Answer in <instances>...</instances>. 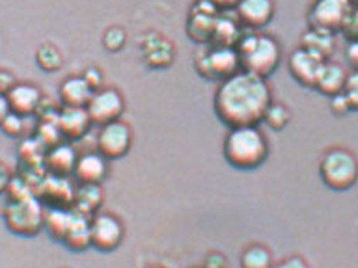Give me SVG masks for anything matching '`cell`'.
Here are the masks:
<instances>
[{"label": "cell", "instance_id": "cell-8", "mask_svg": "<svg viewBox=\"0 0 358 268\" xmlns=\"http://www.w3.org/2000/svg\"><path fill=\"white\" fill-rule=\"evenodd\" d=\"M123 229L122 220L110 212H95L90 218V237H92V246L99 251H114L122 244Z\"/></svg>", "mask_w": 358, "mask_h": 268}, {"label": "cell", "instance_id": "cell-1", "mask_svg": "<svg viewBox=\"0 0 358 268\" xmlns=\"http://www.w3.org/2000/svg\"><path fill=\"white\" fill-rule=\"evenodd\" d=\"M273 103L267 78L239 71L220 82L215 94V112L229 128L248 127L263 121Z\"/></svg>", "mask_w": 358, "mask_h": 268}, {"label": "cell", "instance_id": "cell-2", "mask_svg": "<svg viewBox=\"0 0 358 268\" xmlns=\"http://www.w3.org/2000/svg\"><path fill=\"white\" fill-rule=\"evenodd\" d=\"M224 158L239 170H254L268 156V142L257 125L234 127L224 138Z\"/></svg>", "mask_w": 358, "mask_h": 268}, {"label": "cell", "instance_id": "cell-33", "mask_svg": "<svg viewBox=\"0 0 358 268\" xmlns=\"http://www.w3.org/2000/svg\"><path fill=\"white\" fill-rule=\"evenodd\" d=\"M343 94H345L347 100H349V105H351V110L358 112V71L351 73V75L347 77Z\"/></svg>", "mask_w": 358, "mask_h": 268}, {"label": "cell", "instance_id": "cell-15", "mask_svg": "<svg viewBox=\"0 0 358 268\" xmlns=\"http://www.w3.org/2000/svg\"><path fill=\"white\" fill-rule=\"evenodd\" d=\"M274 15L273 0H241L235 8V17L250 30L265 28Z\"/></svg>", "mask_w": 358, "mask_h": 268}, {"label": "cell", "instance_id": "cell-20", "mask_svg": "<svg viewBox=\"0 0 358 268\" xmlns=\"http://www.w3.org/2000/svg\"><path fill=\"white\" fill-rule=\"evenodd\" d=\"M142 56H144L145 66L151 69H162L173 61V47L172 43L159 36H151L142 45Z\"/></svg>", "mask_w": 358, "mask_h": 268}, {"label": "cell", "instance_id": "cell-42", "mask_svg": "<svg viewBox=\"0 0 358 268\" xmlns=\"http://www.w3.org/2000/svg\"><path fill=\"white\" fill-rule=\"evenodd\" d=\"M8 112H10V106H8V99H6L4 94H0V121L4 119Z\"/></svg>", "mask_w": 358, "mask_h": 268}, {"label": "cell", "instance_id": "cell-41", "mask_svg": "<svg viewBox=\"0 0 358 268\" xmlns=\"http://www.w3.org/2000/svg\"><path fill=\"white\" fill-rule=\"evenodd\" d=\"M217 6V10H235L241 0H211Z\"/></svg>", "mask_w": 358, "mask_h": 268}, {"label": "cell", "instance_id": "cell-19", "mask_svg": "<svg viewBox=\"0 0 358 268\" xmlns=\"http://www.w3.org/2000/svg\"><path fill=\"white\" fill-rule=\"evenodd\" d=\"M77 153L69 144H56L45 153L43 164L45 170L52 175H60V177H69L73 175L75 164H77Z\"/></svg>", "mask_w": 358, "mask_h": 268}, {"label": "cell", "instance_id": "cell-28", "mask_svg": "<svg viewBox=\"0 0 358 268\" xmlns=\"http://www.w3.org/2000/svg\"><path fill=\"white\" fill-rule=\"evenodd\" d=\"M36 61L38 66L47 73H56L60 71L62 66H64V60H62L60 50L52 47V45H41L36 52Z\"/></svg>", "mask_w": 358, "mask_h": 268}, {"label": "cell", "instance_id": "cell-30", "mask_svg": "<svg viewBox=\"0 0 358 268\" xmlns=\"http://www.w3.org/2000/svg\"><path fill=\"white\" fill-rule=\"evenodd\" d=\"M127 41V34L123 28H108L103 36V43H105V49L110 50V52H117V50L123 49V45Z\"/></svg>", "mask_w": 358, "mask_h": 268}, {"label": "cell", "instance_id": "cell-10", "mask_svg": "<svg viewBox=\"0 0 358 268\" xmlns=\"http://www.w3.org/2000/svg\"><path fill=\"white\" fill-rule=\"evenodd\" d=\"M86 110L90 114V119L94 125H106L120 119L125 110V100L123 95L114 88H101L94 91L90 99Z\"/></svg>", "mask_w": 358, "mask_h": 268}, {"label": "cell", "instance_id": "cell-32", "mask_svg": "<svg viewBox=\"0 0 358 268\" xmlns=\"http://www.w3.org/2000/svg\"><path fill=\"white\" fill-rule=\"evenodd\" d=\"M341 34L345 36L349 41H358V6H352L351 13L343 22Z\"/></svg>", "mask_w": 358, "mask_h": 268}, {"label": "cell", "instance_id": "cell-16", "mask_svg": "<svg viewBox=\"0 0 358 268\" xmlns=\"http://www.w3.org/2000/svg\"><path fill=\"white\" fill-rule=\"evenodd\" d=\"M6 99H8L10 112H15V114L24 117L38 112V108L41 106V100H43V95H41V89L38 86L21 82L15 84L6 94Z\"/></svg>", "mask_w": 358, "mask_h": 268}, {"label": "cell", "instance_id": "cell-31", "mask_svg": "<svg viewBox=\"0 0 358 268\" xmlns=\"http://www.w3.org/2000/svg\"><path fill=\"white\" fill-rule=\"evenodd\" d=\"M0 128H2L8 136L15 138V136H19V134L22 133V128H24L22 116H19L15 112H8L4 119L0 121Z\"/></svg>", "mask_w": 358, "mask_h": 268}, {"label": "cell", "instance_id": "cell-29", "mask_svg": "<svg viewBox=\"0 0 358 268\" xmlns=\"http://www.w3.org/2000/svg\"><path fill=\"white\" fill-rule=\"evenodd\" d=\"M289 108L285 105H282V103H271V106H268L267 112H265V116H263V121L267 123L273 131H282V128L289 123Z\"/></svg>", "mask_w": 358, "mask_h": 268}, {"label": "cell", "instance_id": "cell-25", "mask_svg": "<svg viewBox=\"0 0 358 268\" xmlns=\"http://www.w3.org/2000/svg\"><path fill=\"white\" fill-rule=\"evenodd\" d=\"M301 47L302 49L310 50V52H313V54H317L319 58H323L324 61H329L336 50L334 34L310 28V30L302 36Z\"/></svg>", "mask_w": 358, "mask_h": 268}, {"label": "cell", "instance_id": "cell-6", "mask_svg": "<svg viewBox=\"0 0 358 268\" xmlns=\"http://www.w3.org/2000/svg\"><path fill=\"white\" fill-rule=\"evenodd\" d=\"M196 71L201 78L224 82L241 71V60L235 47H217L206 43L196 54Z\"/></svg>", "mask_w": 358, "mask_h": 268}, {"label": "cell", "instance_id": "cell-21", "mask_svg": "<svg viewBox=\"0 0 358 268\" xmlns=\"http://www.w3.org/2000/svg\"><path fill=\"white\" fill-rule=\"evenodd\" d=\"M92 95H94V89L90 88L83 77L66 78L58 89L62 106H83V108H86Z\"/></svg>", "mask_w": 358, "mask_h": 268}, {"label": "cell", "instance_id": "cell-13", "mask_svg": "<svg viewBox=\"0 0 358 268\" xmlns=\"http://www.w3.org/2000/svg\"><path fill=\"white\" fill-rule=\"evenodd\" d=\"M217 6L213 4L211 0H198V2L192 6L189 22H187L189 38L194 39L196 43L200 45L209 43V41H211L213 28H215V21H217Z\"/></svg>", "mask_w": 358, "mask_h": 268}, {"label": "cell", "instance_id": "cell-18", "mask_svg": "<svg viewBox=\"0 0 358 268\" xmlns=\"http://www.w3.org/2000/svg\"><path fill=\"white\" fill-rule=\"evenodd\" d=\"M90 218L83 212L75 211L71 207V216L67 222L66 233L62 237V242L73 251H84L92 246V237H90Z\"/></svg>", "mask_w": 358, "mask_h": 268}, {"label": "cell", "instance_id": "cell-14", "mask_svg": "<svg viewBox=\"0 0 358 268\" xmlns=\"http://www.w3.org/2000/svg\"><path fill=\"white\" fill-rule=\"evenodd\" d=\"M58 128L60 134L67 140H80L83 136L90 133L92 128V119L86 108L83 106H62V110H58Z\"/></svg>", "mask_w": 358, "mask_h": 268}, {"label": "cell", "instance_id": "cell-39", "mask_svg": "<svg viewBox=\"0 0 358 268\" xmlns=\"http://www.w3.org/2000/svg\"><path fill=\"white\" fill-rule=\"evenodd\" d=\"M13 86H15V80L11 77V73L0 71V94L6 95Z\"/></svg>", "mask_w": 358, "mask_h": 268}, {"label": "cell", "instance_id": "cell-27", "mask_svg": "<svg viewBox=\"0 0 358 268\" xmlns=\"http://www.w3.org/2000/svg\"><path fill=\"white\" fill-rule=\"evenodd\" d=\"M241 268H273V255L263 244L248 246L241 255Z\"/></svg>", "mask_w": 358, "mask_h": 268}, {"label": "cell", "instance_id": "cell-5", "mask_svg": "<svg viewBox=\"0 0 358 268\" xmlns=\"http://www.w3.org/2000/svg\"><path fill=\"white\" fill-rule=\"evenodd\" d=\"M323 183L332 190H349L358 181V158L349 149H329L319 162Z\"/></svg>", "mask_w": 358, "mask_h": 268}, {"label": "cell", "instance_id": "cell-4", "mask_svg": "<svg viewBox=\"0 0 358 268\" xmlns=\"http://www.w3.org/2000/svg\"><path fill=\"white\" fill-rule=\"evenodd\" d=\"M45 209L36 192L30 194L8 198L2 211L6 228L11 233L21 234V237H34L43 229L45 223Z\"/></svg>", "mask_w": 358, "mask_h": 268}, {"label": "cell", "instance_id": "cell-26", "mask_svg": "<svg viewBox=\"0 0 358 268\" xmlns=\"http://www.w3.org/2000/svg\"><path fill=\"white\" fill-rule=\"evenodd\" d=\"M71 216V207L69 209H60V207H47L45 209V223L43 228L47 229V233L55 240H60L66 233L67 222Z\"/></svg>", "mask_w": 358, "mask_h": 268}, {"label": "cell", "instance_id": "cell-37", "mask_svg": "<svg viewBox=\"0 0 358 268\" xmlns=\"http://www.w3.org/2000/svg\"><path fill=\"white\" fill-rule=\"evenodd\" d=\"M345 58L349 66L358 71V41H349V47L345 49Z\"/></svg>", "mask_w": 358, "mask_h": 268}, {"label": "cell", "instance_id": "cell-23", "mask_svg": "<svg viewBox=\"0 0 358 268\" xmlns=\"http://www.w3.org/2000/svg\"><path fill=\"white\" fill-rule=\"evenodd\" d=\"M241 22L235 15H217L209 45L217 47H235L241 39Z\"/></svg>", "mask_w": 358, "mask_h": 268}, {"label": "cell", "instance_id": "cell-38", "mask_svg": "<svg viewBox=\"0 0 358 268\" xmlns=\"http://www.w3.org/2000/svg\"><path fill=\"white\" fill-rule=\"evenodd\" d=\"M11 172L10 168L6 166L4 162H0V194H6V190L10 186V181H11Z\"/></svg>", "mask_w": 358, "mask_h": 268}, {"label": "cell", "instance_id": "cell-40", "mask_svg": "<svg viewBox=\"0 0 358 268\" xmlns=\"http://www.w3.org/2000/svg\"><path fill=\"white\" fill-rule=\"evenodd\" d=\"M203 268H226V259L222 255H218V253H213L211 257H207Z\"/></svg>", "mask_w": 358, "mask_h": 268}, {"label": "cell", "instance_id": "cell-9", "mask_svg": "<svg viewBox=\"0 0 358 268\" xmlns=\"http://www.w3.org/2000/svg\"><path fill=\"white\" fill-rule=\"evenodd\" d=\"M133 144V131L122 119L106 123L97 136V149L106 161H116L129 153Z\"/></svg>", "mask_w": 358, "mask_h": 268}, {"label": "cell", "instance_id": "cell-35", "mask_svg": "<svg viewBox=\"0 0 358 268\" xmlns=\"http://www.w3.org/2000/svg\"><path fill=\"white\" fill-rule=\"evenodd\" d=\"M83 78L86 80V84H88L90 88L94 89V91L103 88V73H101L99 67L92 66L88 67V69H84Z\"/></svg>", "mask_w": 358, "mask_h": 268}, {"label": "cell", "instance_id": "cell-44", "mask_svg": "<svg viewBox=\"0 0 358 268\" xmlns=\"http://www.w3.org/2000/svg\"><path fill=\"white\" fill-rule=\"evenodd\" d=\"M355 2H357V6H358V0H355Z\"/></svg>", "mask_w": 358, "mask_h": 268}, {"label": "cell", "instance_id": "cell-11", "mask_svg": "<svg viewBox=\"0 0 358 268\" xmlns=\"http://www.w3.org/2000/svg\"><path fill=\"white\" fill-rule=\"evenodd\" d=\"M36 195L45 207L69 209L73 205V198H75V186L69 177L47 173L43 181L36 186Z\"/></svg>", "mask_w": 358, "mask_h": 268}, {"label": "cell", "instance_id": "cell-24", "mask_svg": "<svg viewBox=\"0 0 358 268\" xmlns=\"http://www.w3.org/2000/svg\"><path fill=\"white\" fill-rule=\"evenodd\" d=\"M103 205V190L101 184H78L75 188V198H73V209L83 212L86 216H94L99 212Z\"/></svg>", "mask_w": 358, "mask_h": 268}, {"label": "cell", "instance_id": "cell-43", "mask_svg": "<svg viewBox=\"0 0 358 268\" xmlns=\"http://www.w3.org/2000/svg\"><path fill=\"white\" fill-rule=\"evenodd\" d=\"M148 268H164V267H148Z\"/></svg>", "mask_w": 358, "mask_h": 268}, {"label": "cell", "instance_id": "cell-17", "mask_svg": "<svg viewBox=\"0 0 358 268\" xmlns=\"http://www.w3.org/2000/svg\"><path fill=\"white\" fill-rule=\"evenodd\" d=\"M108 175V161L101 153H84L77 158L73 177L78 184H101Z\"/></svg>", "mask_w": 358, "mask_h": 268}, {"label": "cell", "instance_id": "cell-7", "mask_svg": "<svg viewBox=\"0 0 358 268\" xmlns=\"http://www.w3.org/2000/svg\"><path fill=\"white\" fill-rule=\"evenodd\" d=\"M352 10L351 0H315L308 13L310 28L323 32H341L343 22Z\"/></svg>", "mask_w": 358, "mask_h": 268}, {"label": "cell", "instance_id": "cell-36", "mask_svg": "<svg viewBox=\"0 0 358 268\" xmlns=\"http://www.w3.org/2000/svg\"><path fill=\"white\" fill-rule=\"evenodd\" d=\"M273 268H310V265H308L304 257L293 255L284 259V261H280L278 265H274Z\"/></svg>", "mask_w": 358, "mask_h": 268}, {"label": "cell", "instance_id": "cell-12", "mask_svg": "<svg viewBox=\"0 0 358 268\" xmlns=\"http://www.w3.org/2000/svg\"><path fill=\"white\" fill-rule=\"evenodd\" d=\"M323 66V58H319L317 54H313V52L302 49V47L293 50L289 56V60H287V67H289L291 77L295 78L296 82L301 84V86H304V88L315 89L319 73H321Z\"/></svg>", "mask_w": 358, "mask_h": 268}, {"label": "cell", "instance_id": "cell-34", "mask_svg": "<svg viewBox=\"0 0 358 268\" xmlns=\"http://www.w3.org/2000/svg\"><path fill=\"white\" fill-rule=\"evenodd\" d=\"M330 112H332V114L338 117L345 116V114H349V112H351V105H349V100H347V97L343 91L330 97Z\"/></svg>", "mask_w": 358, "mask_h": 268}, {"label": "cell", "instance_id": "cell-22", "mask_svg": "<svg viewBox=\"0 0 358 268\" xmlns=\"http://www.w3.org/2000/svg\"><path fill=\"white\" fill-rule=\"evenodd\" d=\"M347 71L340 64H336V61H324L323 69L319 73L317 84H315V89L321 91L323 95H338L341 94L343 89H345V82H347Z\"/></svg>", "mask_w": 358, "mask_h": 268}, {"label": "cell", "instance_id": "cell-3", "mask_svg": "<svg viewBox=\"0 0 358 268\" xmlns=\"http://www.w3.org/2000/svg\"><path fill=\"white\" fill-rule=\"evenodd\" d=\"M239 54L241 71L252 73L257 77H271L282 60V50L278 41L267 34H243L235 45Z\"/></svg>", "mask_w": 358, "mask_h": 268}]
</instances>
